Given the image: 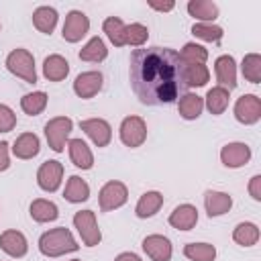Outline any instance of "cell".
I'll return each mask as SVG.
<instances>
[{
    "label": "cell",
    "instance_id": "obj_1",
    "mask_svg": "<svg viewBox=\"0 0 261 261\" xmlns=\"http://www.w3.org/2000/svg\"><path fill=\"white\" fill-rule=\"evenodd\" d=\"M130 86L137 98L149 106L171 104L188 92L186 63L169 47H141L130 53Z\"/></svg>",
    "mask_w": 261,
    "mask_h": 261
},
{
    "label": "cell",
    "instance_id": "obj_42",
    "mask_svg": "<svg viewBox=\"0 0 261 261\" xmlns=\"http://www.w3.org/2000/svg\"><path fill=\"white\" fill-rule=\"evenodd\" d=\"M149 6L153 8V10H159V12H169V10H173V2H155V0H149Z\"/></svg>",
    "mask_w": 261,
    "mask_h": 261
},
{
    "label": "cell",
    "instance_id": "obj_32",
    "mask_svg": "<svg viewBox=\"0 0 261 261\" xmlns=\"http://www.w3.org/2000/svg\"><path fill=\"white\" fill-rule=\"evenodd\" d=\"M184 255L190 261H214L216 247L210 243H188L184 247Z\"/></svg>",
    "mask_w": 261,
    "mask_h": 261
},
{
    "label": "cell",
    "instance_id": "obj_14",
    "mask_svg": "<svg viewBox=\"0 0 261 261\" xmlns=\"http://www.w3.org/2000/svg\"><path fill=\"white\" fill-rule=\"evenodd\" d=\"M102 82H104V77H102L100 71H84V73H80V75L75 77V82H73V92H75L80 98H84V100L94 98V96L102 90Z\"/></svg>",
    "mask_w": 261,
    "mask_h": 261
},
{
    "label": "cell",
    "instance_id": "obj_2",
    "mask_svg": "<svg viewBox=\"0 0 261 261\" xmlns=\"http://www.w3.org/2000/svg\"><path fill=\"white\" fill-rule=\"evenodd\" d=\"M77 249H80V245L75 243L73 234L65 226L51 228V230L43 232L41 239H39V251L45 257H61V255L73 253Z\"/></svg>",
    "mask_w": 261,
    "mask_h": 261
},
{
    "label": "cell",
    "instance_id": "obj_25",
    "mask_svg": "<svg viewBox=\"0 0 261 261\" xmlns=\"http://www.w3.org/2000/svg\"><path fill=\"white\" fill-rule=\"evenodd\" d=\"M202 110H204V98H200L198 94H184L177 102V112L186 120L198 118L202 114Z\"/></svg>",
    "mask_w": 261,
    "mask_h": 261
},
{
    "label": "cell",
    "instance_id": "obj_18",
    "mask_svg": "<svg viewBox=\"0 0 261 261\" xmlns=\"http://www.w3.org/2000/svg\"><path fill=\"white\" fill-rule=\"evenodd\" d=\"M204 206H206V214L210 218L214 216H222L224 212H228L232 208V198L224 192H216V190H208L204 194Z\"/></svg>",
    "mask_w": 261,
    "mask_h": 261
},
{
    "label": "cell",
    "instance_id": "obj_19",
    "mask_svg": "<svg viewBox=\"0 0 261 261\" xmlns=\"http://www.w3.org/2000/svg\"><path fill=\"white\" fill-rule=\"evenodd\" d=\"M198 222V210L192 204H179L171 214H169V224L177 230H190Z\"/></svg>",
    "mask_w": 261,
    "mask_h": 261
},
{
    "label": "cell",
    "instance_id": "obj_11",
    "mask_svg": "<svg viewBox=\"0 0 261 261\" xmlns=\"http://www.w3.org/2000/svg\"><path fill=\"white\" fill-rule=\"evenodd\" d=\"M80 128L92 139L96 147H106L112 139V128L104 118H86L80 120Z\"/></svg>",
    "mask_w": 261,
    "mask_h": 261
},
{
    "label": "cell",
    "instance_id": "obj_41",
    "mask_svg": "<svg viewBox=\"0 0 261 261\" xmlns=\"http://www.w3.org/2000/svg\"><path fill=\"white\" fill-rule=\"evenodd\" d=\"M10 167V159H8V143L0 141V171H6Z\"/></svg>",
    "mask_w": 261,
    "mask_h": 261
},
{
    "label": "cell",
    "instance_id": "obj_21",
    "mask_svg": "<svg viewBox=\"0 0 261 261\" xmlns=\"http://www.w3.org/2000/svg\"><path fill=\"white\" fill-rule=\"evenodd\" d=\"M67 73H69V63H67L65 57H61L57 53L45 57V61H43V75L49 82H61V80L67 77Z\"/></svg>",
    "mask_w": 261,
    "mask_h": 261
},
{
    "label": "cell",
    "instance_id": "obj_35",
    "mask_svg": "<svg viewBox=\"0 0 261 261\" xmlns=\"http://www.w3.org/2000/svg\"><path fill=\"white\" fill-rule=\"evenodd\" d=\"M210 80V71L204 63H186V84L188 88H202Z\"/></svg>",
    "mask_w": 261,
    "mask_h": 261
},
{
    "label": "cell",
    "instance_id": "obj_30",
    "mask_svg": "<svg viewBox=\"0 0 261 261\" xmlns=\"http://www.w3.org/2000/svg\"><path fill=\"white\" fill-rule=\"evenodd\" d=\"M106 37L110 39V43L114 47H124L126 45V37H124V31H126V24L118 18V16H108L102 24Z\"/></svg>",
    "mask_w": 261,
    "mask_h": 261
},
{
    "label": "cell",
    "instance_id": "obj_3",
    "mask_svg": "<svg viewBox=\"0 0 261 261\" xmlns=\"http://www.w3.org/2000/svg\"><path fill=\"white\" fill-rule=\"evenodd\" d=\"M6 67H8L10 73H14L16 77H20V80H24V82H29V84H35V82H37L35 59H33V55H31L27 49H22V47L12 49V51L8 53V57H6Z\"/></svg>",
    "mask_w": 261,
    "mask_h": 261
},
{
    "label": "cell",
    "instance_id": "obj_36",
    "mask_svg": "<svg viewBox=\"0 0 261 261\" xmlns=\"http://www.w3.org/2000/svg\"><path fill=\"white\" fill-rule=\"evenodd\" d=\"M192 33L202 39V41H210V43H218L222 39V29L218 24H212V22H196L192 27Z\"/></svg>",
    "mask_w": 261,
    "mask_h": 261
},
{
    "label": "cell",
    "instance_id": "obj_24",
    "mask_svg": "<svg viewBox=\"0 0 261 261\" xmlns=\"http://www.w3.org/2000/svg\"><path fill=\"white\" fill-rule=\"evenodd\" d=\"M29 212H31V218H33L35 222H51V220H55V218L59 216L57 206H55L51 200H45V198L33 200Z\"/></svg>",
    "mask_w": 261,
    "mask_h": 261
},
{
    "label": "cell",
    "instance_id": "obj_33",
    "mask_svg": "<svg viewBox=\"0 0 261 261\" xmlns=\"http://www.w3.org/2000/svg\"><path fill=\"white\" fill-rule=\"evenodd\" d=\"M45 106H47V94L45 92H31V94H24L20 98V108L29 116L41 114L45 110Z\"/></svg>",
    "mask_w": 261,
    "mask_h": 261
},
{
    "label": "cell",
    "instance_id": "obj_4",
    "mask_svg": "<svg viewBox=\"0 0 261 261\" xmlns=\"http://www.w3.org/2000/svg\"><path fill=\"white\" fill-rule=\"evenodd\" d=\"M73 128V122L69 116H55L51 118L47 124H45V137H47V143L49 147L55 151V153H61L65 149V141L69 137Z\"/></svg>",
    "mask_w": 261,
    "mask_h": 261
},
{
    "label": "cell",
    "instance_id": "obj_9",
    "mask_svg": "<svg viewBox=\"0 0 261 261\" xmlns=\"http://www.w3.org/2000/svg\"><path fill=\"white\" fill-rule=\"evenodd\" d=\"M234 118L241 124H255L261 118V100L255 94H243L234 104Z\"/></svg>",
    "mask_w": 261,
    "mask_h": 261
},
{
    "label": "cell",
    "instance_id": "obj_17",
    "mask_svg": "<svg viewBox=\"0 0 261 261\" xmlns=\"http://www.w3.org/2000/svg\"><path fill=\"white\" fill-rule=\"evenodd\" d=\"M39 151H41V141H39V137L35 133L18 135L14 145H12V153L18 159H33V157L39 155Z\"/></svg>",
    "mask_w": 261,
    "mask_h": 261
},
{
    "label": "cell",
    "instance_id": "obj_38",
    "mask_svg": "<svg viewBox=\"0 0 261 261\" xmlns=\"http://www.w3.org/2000/svg\"><path fill=\"white\" fill-rule=\"evenodd\" d=\"M181 61L184 63H204L208 59V51L202 47V45H196V43H186L181 53H179Z\"/></svg>",
    "mask_w": 261,
    "mask_h": 261
},
{
    "label": "cell",
    "instance_id": "obj_44",
    "mask_svg": "<svg viewBox=\"0 0 261 261\" xmlns=\"http://www.w3.org/2000/svg\"><path fill=\"white\" fill-rule=\"evenodd\" d=\"M71 261H80V259H71Z\"/></svg>",
    "mask_w": 261,
    "mask_h": 261
},
{
    "label": "cell",
    "instance_id": "obj_12",
    "mask_svg": "<svg viewBox=\"0 0 261 261\" xmlns=\"http://www.w3.org/2000/svg\"><path fill=\"white\" fill-rule=\"evenodd\" d=\"M249 159H251V147L247 143H228L220 151L222 165L230 167V169L243 167L245 163H249Z\"/></svg>",
    "mask_w": 261,
    "mask_h": 261
},
{
    "label": "cell",
    "instance_id": "obj_37",
    "mask_svg": "<svg viewBox=\"0 0 261 261\" xmlns=\"http://www.w3.org/2000/svg\"><path fill=\"white\" fill-rule=\"evenodd\" d=\"M124 37H126V45H133V47H143L149 39V29L141 22H133V24H126V31H124Z\"/></svg>",
    "mask_w": 261,
    "mask_h": 261
},
{
    "label": "cell",
    "instance_id": "obj_20",
    "mask_svg": "<svg viewBox=\"0 0 261 261\" xmlns=\"http://www.w3.org/2000/svg\"><path fill=\"white\" fill-rule=\"evenodd\" d=\"M67 149H69V159H71V163L75 167H80V169H92L94 155H92L90 147L82 139H69L67 141Z\"/></svg>",
    "mask_w": 261,
    "mask_h": 261
},
{
    "label": "cell",
    "instance_id": "obj_34",
    "mask_svg": "<svg viewBox=\"0 0 261 261\" xmlns=\"http://www.w3.org/2000/svg\"><path fill=\"white\" fill-rule=\"evenodd\" d=\"M241 71L247 82L259 84L261 82V55L259 53H247L241 63Z\"/></svg>",
    "mask_w": 261,
    "mask_h": 261
},
{
    "label": "cell",
    "instance_id": "obj_16",
    "mask_svg": "<svg viewBox=\"0 0 261 261\" xmlns=\"http://www.w3.org/2000/svg\"><path fill=\"white\" fill-rule=\"evenodd\" d=\"M0 249L10 257H24L29 251V243L20 230L8 228L0 234Z\"/></svg>",
    "mask_w": 261,
    "mask_h": 261
},
{
    "label": "cell",
    "instance_id": "obj_7",
    "mask_svg": "<svg viewBox=\"0 0 261 261\" xmlns=\"http://www.w3.org/2000/svg\"><path fill=\"white\" fill-rule=\"evenodd\" d=\"M147 139V124L141 116H126L122 122H120V141L135 149V147H141Z\"/></svg>",
    "mask_w": 261,
    "mask_h": 261
},
{
    "label": "cell",
    "instance_id": "obj_27",
    "mask_svg": "<svg viewBox=\"0 0 261 261\" xmlns=\"http://www.w3.org/2000/svg\"><path fill=\"white\" fill-rule=\"evenodd\" d=\"M228 98H230V92L220 88V86H214L208 90L206 94V100H204V106L210 110V114H222L228 106Z\"/></svg>",
    "mask_w": 261,
    "mask_h": 261
},
{
    "label": "cell",
    "instance_id": "obj_28",
    "mask_svg": "<svg viewBox=\"0 0 261 261\" xmlns=\"http://www.w3.org/2000/svg\"><path fill=\"white\" fill-rule=\"evenodd\" d=\"M33 24L37 27V31H41L45 35H51L55 24H57V10L51 8V6H39L33 12Z\"/></svg>",
    "mask_w": 261,
    "mask_h": 261
},
{
    "label": "cell",
    "instance_id": "obj_8",
    "mask_svg": "<svg viewBox=\"0 0 261 261\" xmlns=\"http://www.w3.org/2000/svg\"><path fill=\"white\" fill-rule=\"evenodd\" d=\"M90 31V18L82 10H69L61 29V37L67 43H77Z\"/></svg>",
    "mask_w": 261,
    "mask_h": 261
},
{
    "label": "cell",
    "instance_id": "obj_15",
    "mask_svg": "<svg viewBox=\"0 0 261 261\" xmlns=\"http://www.w3.org/2000/svg\"><path fill=\"white\" fill-rule=\"evenodd\" d=\"M214 71H216V80L220 88L228 92L237 88V63L230 55H220L214 61Z\"/></svg>",
    "mask_w": 261,
    "mask_h": 261
},
{
    "label": "cell",
    "instance_id": "obj_5",
    "mask_svg": "<svg viewBox=\"0 0 261 261\" xmlns=\"http://www.w3.org/2000/svg\"><path fill=\"white\" fill-rule=\"evenodd\" d=\"M73 226L77 228L82 241L86 247H96L100 245L102 241V232L98 228V222H96V214L92 210H80L75 212L73 216Z\"/></svg>",
    "mask_w": 261,
    "mask_h": 261
},
{
    "label": "cell",
    "instance_id": "obj_13",
    "mask_svg": "<svg viewBox=\"0 0 261 261\" xmlns=\"http://www.w3.org/2000/svg\"><path fill=\"white\" fill-rule=\"evenodd\" d=\"M143 251L153 261H169L173 255V247L167 237L163 234H149L143 239Z\"/></svg>",
    "mask_w": 261,
    "mask_h": 261
},
{
    "label": "cell",
    "instance_id": "obj_40",
    "mask_svg": "<svg viewBox=\"0 0 261 261\" xmlns=\"http://www.w3.org/2000/svg\"><path fill=\"white\" fill-rule=\"evenodd\" d=\"M249 194L255 202H261V175H253L249 181Z\"/></svg>",
    "mask_w": 261,
    "mask_h": 261
},
{
    "label": "cell",
    "instance_id": "obj_39",
    "mask_svg": "<svg viewBox=\"0 0 261 261\" xmlns=\"http://www.w3.org/2000/svg\"><path fill=\"white\" fill-rule=\"evenodd\" d=\"M16 126V114L10 106L0 104V133H10Z\"/></svg>",
    "mask_w": 261,
    "mask_h": 261
},
{
    "label": "cell",
    "instance_id": "obj_31",
    "mask_svg": "<svg viewBox=\"0 0 261 261\" xmlns=\"http://www.w3.org/2000/svg\"><path fill=\"white\" fill-rule=\"evenodd\" d=\"M232 239L241 247H253L259 241V228L253 222H239L232 230Z\"/></svg>",
    "mask_w": 261,
    "mask_h": 261
},
{
    "label": "cell",
    "instance_id": "obj_22",
    "mask_svg": "<svg viewBox=\"0 0 261 261\" xmlns=\"http://www.w3.org/2000/svg\"><path fill=\"white\" fill-rule=\"evenodd\" d=\"M161 206H163V194L151 190V192H145V194L139 198L137 208H135V214H137L139 218H149V216L157 214Z\"/></svg>",
    "mask_w": 261,
    "mask_h": 261
},
{
    "label": "cell",
    "instance_id": "obj_43",
    "mask_svg": "<svg viewBox=\"0 0 261 261\" xmlns=\"http://www.w3.org/2000/svg\"><path fill=\"white\" fill-rule=\"evenodd\" d=\"M114 261H143V259H141V257H139L137 253H130V251H124V253H120V255H118V257H116Z\"/></svg>",
    "mask_w": 261,
    "mask_h": 261
},
{
    "label": "cell",
    "instance_id": "obj_10",
    "mask_svg": "<svg viewBox=\"0 0 261 261\" xmlns=\"http://www.w3.org/2000/svg\"><path fill=\"white\" fill-rule=\"evenodd\" d=\"M63 179V165L59 161H45L37 171V184L43 192H55Z\"/></svg>",
    "mask_w": 261,
    "mask_h": 261
},
{
    "label": "cell",
    "instance_id": "obj_29",
    "mask_svg": "<svg viewBox=\"0 0 261 261\" xmlns=\"http://www.w3.org/2000/svg\"><path fill=\"white\" fill-rule=\"evenodd\" d=\"M108 55V49L104 45V41L100 37H92L82 49H80V59L82 61H90V63H100L104 61Z\"/></svg>",
    "mask_w": 261,
    "mask_h": 261
},
{
    "label": "cell",
    "instance_id": "obj_23",
    "mask_svg": "<svg viewBox=\"0 0 261 261\" xmlns=\"http://www.w3.org/2000/svg\"><path fill=\"white\" fill-rule=\"evenodd\" d=\"M63 198L71 204H80V202H86L90 198V186L80 177V175H71L65 184V190H63Z\"/></svg>",
    "mask_w": 261,
    "mask_h": 261
},
{
    "label": "cell",
    "instance_id": "obj_6",
    "mask_svg": "<svg viewBox=\"0 0 261 261\" xmlns=\"http://www.w3.org/2000/svg\"><path fill=\"white\" fill-rule=\"evenodd\" d=\"M98 198H100V210H102V212H110V210L120 208L122 204H126V200H128V190H126V186H124L122 181L112 179V181H106V184L102 186Z\"/></svg>",
    "mask_w": 261,
    "mask_h": 261
},
{
    "label": "cell",
    "instance_id": "obj_26",
    "mask_svg": "<svg viewBox=\"0 0 261 261\" xmlns=\"http://www.w3.org/2000/svg\"><path fill=\"white\" fill-rule=\"evenodd\" d=\"M188 12H190V16L198 18L200 22H212L218 16V6L210 0H190Z\"/></svg>",
    "mask_w": 261,
    "mask_h": 261
}]
</instances>
